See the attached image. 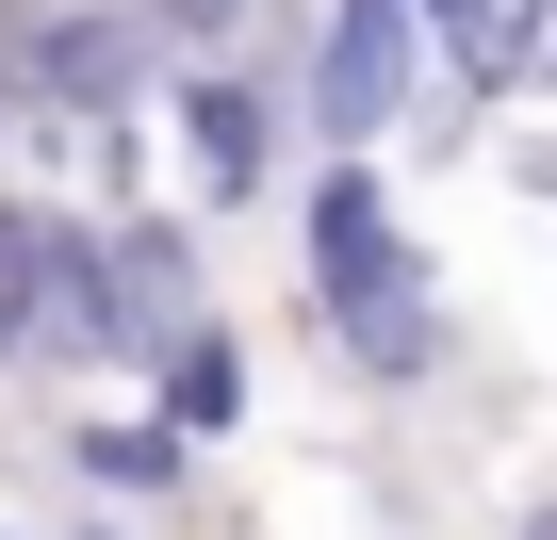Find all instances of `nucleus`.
<instances>
[{"label": "nucleus", "mask_w": 557, "mask_h": 540, "mask_svg": "<svg viewBox=\"0 0 557 540\" xmlns=\"http://www.w3.org/2000/svg\"><path fill=\"white\" fill-rule=\"evenodd\" d=\"M296 296H312V328L361 393H443L475 361V328L443 296V246L394 213L377 164H296Z\"/></svg>", "instance_id": "1"}, {"label": "nucleus", "mask_w": 557, "mask_h": 540, "mask_svg": "<svg viewBox=\"0 0 557 540\" xmlns=\"http://www.w3.org/2000/svg\"><path fill=\"white\" fill-rule=\"evenodd\" d=\"M132 279H115V229L50 180H0V377H132Z\"/></svg>", "instance_id": "2"}, {"label": "nucleus", "mask_w": 557, "mask_h": 540, "mask_svg": "<svg viewBox=\"0 0 557 540\" xmlns=\"http://www.w3.org/2000/svg\"><path fill=\"white\" fill-rule=\"evenodd\" d=\"M426 99V17L410 0H312L296 50H278V131L312 164H377Z\"/></svg>", "instance_id": "3"}, {"label": "nucleus", "mask_w": 557, "mask_h": 540, "mask_svg": "<svg viewBox=\"0 0 557 540\" xmlns=\"http://www.w3.org/2000/svg\"><path fill=\"white\" fill-rule=\"evenodd\" d=\"M148 148L181 164L197 213H262L278 164H296V131H278V83H262V66H164V83H148Z\"/></svg>", "instance_id": "4"}, {"label": "nucleus", "mask_w": 557, "mask_h": 540, "mask_svg": "<svg viewBox=\"0 0 557 540\" xmlns=\"http://www.w3.org/2000/svg\"><path fill=\"white\" fill-rule=\"evenodd\" d=\"M132 377H148V426H164L181 459H213V442L246 426V344H230V312H181Z\"/></svg>", "instance_id": "5"}, {"label": "nucleus", "mask_w": 557, "mask_h": 540, "mask_svg": "<svg viewBox=\"0 0 557 540\" xmlns=\"http://www.w3.org/2000/svg\"><path fill=\"white\" fill-rule=\"evenodd\" d=\"M115 17L148 34V66H262L278 83V50H296L312 0H115Z\"/></svg>", "instance_id": "6"}, {"label": "nucleus", "mask_w": 557, "mask_h": 540, "mask_svg": "<svg viewBox=\"0 0 557 540\" xmlns=\"http://www.w3.org/2000/svg\"><path fill=\"white\" fill-rule=\"evenodd\" d=\"M66 475H83L99 507H181V491H197V459H181L148 410H83V426H66Z\"/></svg>", "instance_id": "7"}, {"label": "nucleus", "mask_w": 557, "mask_h": 540, "mask_svg": "<svg viewBox=\"0 0 557 540\" xmlns=\"http://www.w3.org/2000/svg\"><path fill=\"white\" fill-rule=\"evenodd\" d=\"M83 540H132V524H83Z\"/></svg>", "instance_id": "8"}, {"label": "nucleus", "mask_w": 557, "mask_h": 540, "mask_svg": "<svg viewBox=\"0 0 557 540\" xmlns=\"http://www.w3.org/2000/svg\"><path fill=\"white\" fill-rule=\"evenodd\" d=\"M0 180H17V148H0Z\"/></svg>", "instance_id": "9"}, {"label": "nucleus", "mask_w": 557, "mask_h": 540, "mask_svg": "<svg viewBox=\"0 0 557 540\" xmlns=\"http://www.w3.org/2000/svg\"><path fill=\"white\" fill-rule=\"evenodd\" d=\"M0 540H17V524H0Z\"/></svg>", "instance_id": "10"}]
</instances>
